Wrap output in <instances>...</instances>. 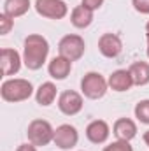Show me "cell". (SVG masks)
Masks as SVG:
<instances>
[{
    "label": "cell",
    "mask_w": 149,
    "mask_h": 151,
    "mask_svg": "<svg viewBox=\"0 0 149 151\" xmlns=\"http://www.w3.org/2000/svg\"><path fill=\"white\" fill-rule=\"evenodd\" d=\"M47 55H49V42L46 40V37H42L39 34H32L25 39L23 63L30 70H39L46 63Z\"/></svg>",
    "instance_id": "obj_1"
},
{
    "label": "cell",
    "mask_w": 149,
    "mask_h": 151,
    "mask_svg": "<svg viewBox=\"0 0 149 151\" xmlns=\"http://www.w3.org/2000/svg\"><path fill=\"white\" fill-rule=\"evenodd\" d=\"M34 93V86L27 79H7L0 86V95L5 102H23Z\"/></svg>",
    "instance_id": "obj_2"
},
{
    "label": "cell",
    "mask_w": 149,
    "mask_h": 151,
    "mask_svg": "<svg viewBox=\"0 0 149 151\" xmlns=\"http://www.w3.org/2000/svg\"><path fill=\"white\" fill-rule=\"evenodd\" d=\"M107 86H109V83L98 72H88L81 79V90H82L84 97H88L91 100L102 99L107 91Z\"/></svg>",
    "instance_id": "obj_3"
},
{
    "label": "cell",
    "mask_w": 149,
    "mask_h": 151,
    "mask_svg": "<svg viewBox=\"0 0 149 151\" xmlns=\"http://www.w3.org/2000/svg\"><path fill=\"white\" fill-rule=\"evenodd\" d=\"M27 135H28V141L34 146H47L53 141V137H54V130H53L49 121H46V119H34L28 125Z\"/></svg>",
    "instance_id": "obj_4"
},
{
    "label": "cell",
    "mask_w": 149,
    "mask_h": 151,
    "mask_svg": "<svg viewBox=\"0 0 149 151\" xmlns=\"http://www.w3.org/2000/svg\"><path fill=\"white\" fill-rule=\"evenodd\" d=\"M84 39L75 34H69L65 37H62V40L58 42V53L60 56H65L70 62H77L82 55H84Z\"/></svg>",
    "instance_id": "obj_5"
},
{
    "label": "cell",
    "mask_w": 149,
    "mask_h": 151,
    "mask_svg": "<svg viewBox=\"0 0 149 151\" xmlns=\"http://www.w3.org/2000/svg\"><path fill=\"white\" fill-rule=\"evenodd\" d=\"M35 11L49 19H62L67 16L69 7L63 0H35Z\"/></svg>",
    "instance_id": "obj_6"
},
{
    "label": "cell",
    "mask_w": 149,
    "mask_h": 151,
    "mask_svg": "<svg viewBox=\"0 0 149 151\" xmlns=\"http://www.w3.org/2000/svg\"><path fill=\"white\" fill-rule=\"evenodd\" d=\"M79 141V134L72 125H60L54 130V137L53 142L60 148V150H70L74 148Z\"/></svg>",
    "instance_id": "obj_7"
},
{
    "label": "cell",
    "mask_w": 149,
    "mask_h": 151,
    "mask_svg": "<svg viewBox=\"0 0 149 151\" xmlns=\"http://www.w3.org/2000/svg\"><path fill=\"white\" fill-rule=\"evenodd\" d=\"M58 107H60V111L63 114L74 116V114L81 113V109H82V97L74 90H67V91H63L60 95Z\"/></svg>",
    "instance_id": "obj_8"
},
{
    "label": "cell",
    "mask_w": 149,
    "mask_h": 151,
    "mask_svg": "<svg viewBox=\"0 0 149 151\" xmlns=\"http://www.w3.org/2000/svg\"><path fill=\"white\" fill-rule=\"evenodd\" d=\"M21 56L16 49H9L4 47L0 51V65H2V72L4 76H14L19 72L21 69Z\"/></svg>",
    "instance_id": "obj_9"
},
{
    "label": "cell",
    "mask_w": 149,
    "mask_h": 151,
    "mask_svg": "<svg viewBox=\"0 0 149 151\" xmlns=\"http://www.w3.org/2000/svg\"><path fill=\"white\" fill-rule=\"evenodd\" d=\"M98 51L105 58H116L123 51V42L116 34H104L98 39Z\"/></svg>",
    "instance_id": "obj_10"
},
{
    "label": "cell",
    "mask_w": 149,
    "mask_h": 151,
    "mask_svg": "<svg viewBox=\"0 0 149 151\" xmlns=\"http://www.w3.org/2000/svg\"><path fill=\"white\" fill-rule=\"evenodd\" d=\"M109 134H111V128L104 119H95L86 127V137L93 144H104L109 139Z\"/></svg>",
    "instance_id": "obj_11"
},
{
    "label": "cell",
    "mask_w": 149,
    "mask_h": 151,
    "mask_svg": "<svg viewBox=\"0 0 149 151\" xmlns=\"http://www.w3.org/2000/svg\"><path fill=\"white\" fill-rule=\"evenodd\" d=\"M112 134L117 137V141H128L130 142L137 135V125L130 118H119V119H116V123L112 127Z\"/></svg>",
    "instance_id": "obj_12"
},
{
    "label": "cell",
    "mask_w": 149,
    "mask_h": 151,
    "mask_svg": "<svg viewBox=\"0 0 149 151\" xmlns=\"http://www.w3.org/2000/svg\"><path fill=\"white\" fill-rule=\"evenodd\" d=\"M70 70H72V62L67 60L65 56H60V55L54 56V58L49 62V65H47L49 76H51L53 79H58V81L65 79L67 76L70 74Z\"/></svg>",
    "instance_id": "obj_13"
},
{
    "label": "cell",
    "mask_w": 149,
    "mask_h": 151,
    "mask_svg": "<svg viewBox=\"0 0 149 151\" xmlns=\"http://www.w3.org/2000/svg\"><path fill=\"white\" fill-rule=\"evenodd\" d=\"M107 83H109V88L114 90V91H128V90L133 86V79H132V76H130L128 70H125V69L114 70V72L109 76Z\"/></svg>",
    "instance_id": "obj_14"
},
{
    "label": "cell",
    "mask_w": 149,
    "mask_h": 151,
    "mask_svg": "<svg viewBox=\"0 0 149 151\" xmlns=\"http://www.w3.org/2000/svg\"><path fill=\"white\" fill-rule=\"evenodd\" d=\"M128 72L133 79L135 86H146L149 83V63L146 62H135L130 65Z\"/></svg>",
    "instance_id": "obj_15"
},
{
    "label": "cell",
    "mask_w": 149,
    "mask_h": 151,
    "mask_svg": "<svg viewBox=\"0 0 149 151\" xmlns=\"http://www.w3.org/2000/svg\"><path fill=\"white\" fill-rule=\"evenodd\" d=\"M70 21H72V25H74L75 28H86V27H90L93 23V11L86 9L81 4V5H77L74 11H72Z\"/></svg>",
    "instance_id": "obj_16"
},
{
    "label": "cell",
    "mask_w": 149,
    "mask_h": 151,
    "mask_svg": "<svg viewBox=\"0 0 149 151\" xmlns=\"http://www.w3.org/2000/svg\"><path fill=\"white\" fill-rule=\"evenodd\" d=\"M30 9V0H5L4 4V14L14 18H19L23 14H27Z\"/></svg>",
    "instance_id": "obj_17"
},
{
    "label": "cell",
    "mask_w": 149,
    "mask_h": 151,
    "mask_svg": "<svg viewBox=\"0 0 149 151\" xmlns=\"http://www.w3.org/2000/svg\"><path fill=\"white\" fill-rule=\"evenodd\" d=\"M35 99H37V104L40 106H51L56 99V86L53 83H42L37 88V93H35Z\"/></svg>",
    "instance_id": "obj_18"
},
{
    "label": "cell",
    "mask_w": 149,
    "mask_h": 151,
    "mask_svg": "<svg viewBox=\"0 0 149 151\" xmlns=\"http://www.w3.org/2000/svg\"><path fill=\"white\" fill-rule=\"evenodd\" d=\"M135 118H137L140 123L149 125V100H140V102L135 106Z\"/></svg>",
    "instance_id": "obj_19"
},
{
    "label": "cell",
    "mask_w": 149,
    "mask_h": 151,
    "mask_svg": "<svg viewBox=\"0 0 149 151\" xmlns=\"http://www.w3.org/2000/svg\"><path fill=\"white\" fill-rule=\"evenodd\" d=\"M104 151H133V148L130 146L128 141H116L109 146H105Z\"/></svg>",
    "instance_id": "obj_20"
},
{
    "label": "cell",
    "mask_w": 149,
    "mask_h": 151,
    "mask_svg": "<svg viewBox=\"0 0 149 151\" xmlns=\"http://www.w3.org/2000/svg\"><path fill=\"white\" fill-rule=\"evenodd\" d=\"M12 25H14V19L11 16H7V14H2L0 16V34L2 35H7L11 32Z\"/></svg>",
    "instance_id": "obj_21"
},
{
    "label": "cell",
    "mask_w": 149,
    "mask_h": 151,
    "mask_svg": "<svg viewBox=\"0 0 149 151\" xmlns=\"http://www.w3.org/2000/svg\"><path fill=\"white\" fill-rule=\"evenodd\" d=\"M133 7L140 14H149V0H132Z\"/></svg>",
    "instance_id": "obj_22"
},
{
    "label": "cell",
    "mask_w": 149,
    "mask_h": 151,
    "mask_svg": "<svg viewBox=\"0 0 149 151\" xmlns=\"http://www.w3.org/2000/svg\"><path fill=\"white\" fill-rule=\"evenodd\" d=\"M102 4H104V0H82V5H84L86 9H90V11H97V9H100Z\"/></svg>",
    "instance_id": "obj_23"
},
{
    "label": "cell",
    "mask_w": 149,
    "mask_h": 151,
    "mask_svg": "<svg viewBox=\"0 0 149 151\" xmlns=\"http://www.w3.org/2000/svg\"><path fill=\"white\" fill-rule=\"evenodd\" d=\"M16 151H37V146H34L32 142H30V144H21Z\"/></svg>",
    "instance_id": "obj_24"
},
{
    "label": "cell",
    "mask_w": 149,
    "mask_h": 151,
    "mask_svg": "<svg viewBox=\"0 0 149 151\" xmlns=\"http://www.w3.org/2000/svg\"><path fill=\"white\" fill-rule=\"evenodd\" d=\"M144 142H146V146L149 148V130H146V134H144Z\"/></svg>",
    "instance_id": "obj_25"
},
{
    "label": "cell",
    "mask_w": 149,
    "mask_h": 151,
    "mask_svg": "<svg viewBox=\"0 0 149 151\" xmlns=\"http://www.w3.org/2000/svg\"><path fill=\"white\" fill-rule=\"evenodd\" d=\"M146 37H148V42H149V21H148V25H146Z\"/></svg>",
    "instance_id": "obj_26"
},
{
    "label": "cell",
    "mask_w": 149,
    "mask_h": 151,
    "mask_svg": "<svg viewBox=\"0 0 149 151\" xmlns=\"http://www.w3.org/2000/svg\"><path fill=\"white\" fill-rule=\"evenodd\" d=\"M148 58H149V42H148Z\"/></svg>",
    "instance_id": "obj_27"
}]
</instances>
